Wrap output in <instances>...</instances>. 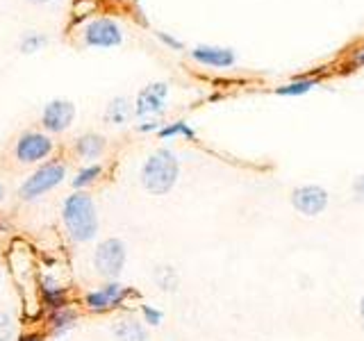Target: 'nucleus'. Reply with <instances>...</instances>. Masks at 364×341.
Listing matches in <instances>:
<instances>
[{
  "label": "nucleus",
  "mask_w": 364,
  "mask_h": 341,
  "mask_svg": "<svg viewBox=\"0 0 364 341\" xmlns=\"http://www.w3.org/2000/svg\"><path fill=\"white\" fill-rule=\"evenodd\" d=\"M62 221L68 237L77 244H87L98 232V212L94 198L85 191H75L62 205Z\"/></svg>",
  "instance_id": "1"
},
{
  "label": "nucleus",
  "mask_w": 364,
  "mask_h": 341,
  "mask_svg": "<svg viewBox=\"0 0 364 341\" xmlns=\"http://www.w3.org/2000/svg\"><path fill=\"white\" fill-rule=\"evenodd\" d=\"M141 187L151 196H166L180 178V159L168 148H159L141 166Z\"/></svg>",
  "instance_id": "2"
},
{
  "label": "nucleus",
  "mask_w": 364,
  "mask_h": 341,
  "mask_svg": "<svg viewBox=\"0 0 364 341\" xmlns=\"http://www.w3.org/2000/svg\"><path fill=\"white\" fill-rule=\"evenodd\" d=\"M66 178V166L62 162H48L41 164L34 173L23 182L18 189V196L23 200H37L43 193L53 191L55 187H60Z\"/></svg>",
  "instance_id": "3"
},
{
  "label": "nucleus",
  "mask_w": 364,
  "mask_h": 341,
  "mask_svg": "<svg viewBox=\"0 0 364 341\" xmlns=\"http://www.w3.org/2000/svg\"><path fill=\"white\" fill-rule=\"evenodd\" d=\"M125 259H128V248L117 237L102 239V242L96 246L94 253V269L100 278L105 280H119V276L123 273Z\"/></svg>",
  "instance_id": "4"
},
{
  "label": "nucleus",
  "mask_w": 364,
  "mask_h": 341,
  "mask_svg": "<svg viewBox=\"0 0 364 341\" xmlns=\"http://www.w3.org/2000/svg\"><path fill=\"white\" fill-rule=\"evenodd\" d=\"M328 202L330 196L321 185H301L291 191V207L307 219L323 214L328 210Z\"/></svg>",
  "instance_id": "5"
},
{
  "label": "nucleus",
  "mask_w": 364,
  "mask_h": 341,
  "mask_svg": "<svg viewBox=\"0 0 364 341\" xmlns=\"http://www.w3.org/2000/svg\"><path fill=\"white\" fill-rule=\"evenodd\" d=\"M130 296V289H125L119 280H107L100 289L89 291L85 296V305L91 312H109L119 307Z\"/></svg>",
  "instance_id": "6"
},
{
  "label": "nucleus",
  "mask_w": 364,
  "mask_h": 341,
  "mask_svg": "<svg viewBox=\"0 0 364 341\" xmlns=\"http://www.w3.org/2000/svg\"><path fill=\"white\" fill-rule=\"evenodd\" d=\"M53 153V139L41 132H26L16 141V159L23 164H37Z\"/></svg>",
  "instance_id": "7"
},
{
  "label": "nucleus",
  "mask_w": 364,
  "mask_h": 341,
  "mask_svg": "<svg viewBox=\"0 0 364 341\" xmlns=\"http://www.w3.org/2000/svg\"><path fill=\"white\" fill-rule=\"evenodd\" d=\"M121 28L112 18H94L85 28V43L91 48H114V45H121Z\"/></svg>",
  "instance_id": "8"
},
{
  "label": "nucleus",
  "mask_w": 364,
  "mask_h": 341,
  "mask_svg": "<svg viewBox=\"0 0 364 341\" xmlns=\"http://www.w3.org/2000/svg\"><path fill=\"white\" fill-rule=\"evenodd\" d=\"M166 96H168V85L166 82H153L139 91L134 102V114L139 119L148 117H159L166 107Z\"/></svg>",
  "instance_id": "9"
},
{
  "label": "nucleus",
  "mask_w": 364,
  "mask_h": 341,
  "mask_svg": "<svg viewBox=\"0 0 364 341\" xmlns=\"http://www.w3.org/2000/svg\"><path fill=\"white\" fill-rule=\"evenodd\" d=\"M75 121V105L71 100L55 98L41 112V125L48 132H64Z\"/></svg>",
  "instance_id": "10"
},
{
  "label": "nucleus",
  "mask_w": 364,
  "mask_h": 341,
  "mask_svg": "<svg viewBox=\"0 0 364 341\" xmlns=\"http://www.w3.org/2000/svg\"><path fill=\"white\" fill-rule=\"evenodd\" d=\"M191 57L203 66L228 68L235 64V53L230 48H216V45H198L191 50Z\"/></svg>",
  "instance_id": "11"
},
{
  "label": "nucleus",
  "mask_w": 364,
  "mask_h": 341,
  "mask_svg": "<svg viewBox=\"0 0 364 341\" xmlns=\"http://www.w3.org/2000/svg\"><path fill=\"white\" fill-rule=\"evenodd\" d=\"M112 335H114V341H148L146 323L134 316L119 318V321L112 325Z\"/></svg>",
  "instance_id": "12"
},
{
  "label": "nucleus",
  "mask_w": 364,
  "mask_h": 341,
  "mask_svg": "<svg viewBox=\"0 0 364 341\" xmlns=\"http://www.w3.org/2000/svg\"><path fill=\"white\" fill-rule=\"evenodd\" d=\"M105 136L102 134H96V132H89V134H82L80 139L75 141V153L87 159V162H94L98 159L102 153H105Z\"/></svg>",
  "instance_id": "13"
},
{
  "label": "nucleus",
  "mask_w": 364,
  "mask_h": 341,
  "mask_svg": "<svg viewBox=\"0 0 364 341\" xmlns=\"http://www.w3.org/2000/svg\"><path fill=\"white\" fill-rule=\"evenodd\" d=\"M41 296H43V303L50 307V310H62L66 307V291L64 287H60L55 280L50 278H43L41 280Z\"/></svg>",
  "instance_id": "14"
},
{
  "label": "nucleus",
  "mask_w": 364,
  "mask_h": 341,
  "mask_svg": "<svg viewBox=\"0 0 364 341\" xmlns=\"http://www.w3.org/2000/svg\"><path fill=\"white\" fill-rule=\"evenodd\" d=\"M132 117V105L128 98H114L105 109V121L112 125H123Z\"/></svg>",
  "instance_id": "15"
},
{
  "label": "nucleus",
  "mask_w": 364,
  "mask_h": 341,
  "mask_svg": "<svg viewBox=\"0 0 364 341\" xmlns=\"http://www.w3.org/2000/svg\"><path fill=\"white\" fill-rule=\"evenodd\" d=\"M75 323H77V314L73 310H68V307H62V310H53V314H50V328H53L55 337L66 335Z\"/></svg>",
  "instance_id": "16"
},
{
  "label": "nucleus",
  "mask_w": 364,
  "mask_h": 341,
  "mask_svg": "<svg viewBox=\"0 0 364 341\" xmlns=\"http://www.w3.org/2000/svg\"><path fill=\"white\" fill-rule=\"evenodd\" d=\"M159 139H173V136H185V139H193L196 132H193L185 121H176V123H168L164 128L157 130Z\"/></svg>",
  "instance_id": "17"
},
{
  "label": "nucleus",
  "mask_w": 364,
  "mask_h": 341,
  "mask_svg": "<svg viewBox=\"0 0 364 341\" xmlns=\"http://www.w3.org/2000/svg\"><path fill=\"white\" fill-rule=\"evenodd\" d=\"M102 175V166L100 164H91V166H85L82 170H77V175L73 178V187L80 191V189H87L89 185H94V182Z\"/></svg>",
  "instance_id": "18"
},
{
  "label": "nucleus",
  "mask_w": 364,
  "mask_h": 341,
  "mask_svg": "<svg viewBox=\"0 0 364 341\" xmlns=\"http://www.w3.org/2000/svg\"><path fill=\"white\" fill-rule=\"evenodd\" d=\"M314 87H316V80L307 77V80H296V82H289V85H284V87H278V89H276V94H278V96H303V94H307V91H312Z\"/></svg>",
  "instance_id": "19"
},
{
  "label": "nucleus",
  "mask_w": 364,
  "mask_h": 341,
  "mask_svg": "<svg viewBox=\"0 0 364 341\" xmlns=\"http://www.w3.org/2000/svg\"><path fill=\"white\" fill-rule=\"evenodd\" d=\"M155 282L159 284V289L173 291L178 289V273L173 266H157L155 269Z\"/></svg>",
  "instance_id": "20"
},
{
  "label": "nucleus",
  "mask_w": 364,
  "mask_h": 341,
  "mask_svg": "<svg viewBox=\"0 0 364 341\" xmlns=\"http://www.w3.org/2000/svg\"><path fill=\"white\" fill-rule=\"evenodd\" d=\"M141 316H144V323L153 325V328L162 325V321H164V314L153 305H141Z\"/></svg>",
  "instance_id": "21"
},
{
  "label": "nucleus",
  "mask_w": 364,
  "mask_h": 341,
  "mask_svg": "<svg viewBox=\"0 0 364 341\" xmlns=\"http://www.w3.org/2000/svg\"><path fill=\"white\" fill-rule=\"evenodd\" d=\"M41 45H46V37H41V34H28V37L21 41V50L30 55V53L41 50Z\"/></svg>",
  "instance_id": "22"
},
{
  "label": "nucleus",
  "mask_w": 364,
  "mask_h": 341,
  "mask_svg": "<svg viewBox=\"0 0 364 341\" xmlns=\"http://www.w3.org/2000/svg\"><path fill=\"white\" fill-rule=\"evenodd\" d=\"M11 339H14V318L0 312V341H11Z\"/></svg>",
  "instance_id": "23"
},
{
  "label": "nucleus",
  "mask_w": 364,
  "mask_h": 341,
  "mask_svg": "<svg viewBox=\"0 0 364 341\" xmlns=\"http://www.w3.org/2000/svg\"><path fill=\"white\" fill-rule=\"evenodd\" d=\"M353 198H355L358 202H364V175H358L355 180H353Z\"/></svg>",
  "instance_id": "24"
},
{
  "label": "nucleus",
  "mask_w": 364,
  "mask_h": 341,
  "mask_svg": "<svg viewBox=\"0 0 364 341\" xmlns=\"http://www.w3.org/2000/svg\"><path fill=\"white\" fill-rule=\"evenodd\" d=\"M157 37H159V39H162V41H164L166 45H171V48H176V50H182V43H180L178 39H173V37H168V34H164V32H159V34H157Z\"/></svg>",
  "instance_id": "25"
},
{
  "label": "nucleus",
  "mask_w": 364,
  "mask_h": 341,
  "mask_svg": "<svg viewBox=\"0 0 364 341\" xmlns=\"http://www.w3.org/2000/svg\"><path fill=\"white\" fill-rule=\"evenodd\" d=\"M139 130L141 132H155V130H159V123H144V125H139Z\"/></svg>",
  "instance_id": "26"
},
{
  "label": "nucleus",
  "mask_w": 364,
  "mask_h": 341,
  "mask_svg": "<svg viewBox=\"0 0 364 341\" xmlns=\"http://www.w3.org/2000/svg\"><path fill=\"white\" fill-rule=\"evenodd\" d=\"M18 341H41V335H34V332L32 335H23Z\"/></svg>",
  "instance_id": "27"
},
{
  "label": "nucleus",
  "mask_w": 364,
  "mask_h": 341,
  "mask_svg": "<svg viewBox=\"0 0 364 341\" xmlns=\"http://www.w3.org/2000/svg\"><path fill=\"white\" fill-rule=\"evenodd\" d=\"M355 64H364V48H360L355 53Z\"/></svg>",
  "instance_id": "28"
},
{
  "label": "nucleus",
  "mask_w": 364,
  "mask_h": 341,
  "mask_svg": "<svg viewBox=\"0 0 364 341\" xmlns=\"http://www.w3.org/2000/svg\"><path fill=\"white\" fill-rule=\"evenodd\" d=\"M360 318H362V323H364V296L360 298Z\"/></svg>",
  "instance_id": "29"
},
{
  "label": "nucleus",
  "mask_w": 364,
  "mask_h": 341,
  "mask_svg": "<svg viewBox=\"0 0 364 341\" xmlns=\"http://www.w3.org/2000/svg\"><path fill=\"white\" fill-rule=\"evenodd\" d=\"M30 3H34V5H46V3H50V0H30Z\"/></svg>",
  "instance_id": "30"
},
{
  "label": "nucleus",
  "mask_w": 364,
  "mask_h": 341,
  "mask_svg": "<svg viewBox=\"0 0 364 341\" xmlns=\"http://www.w3.org/2000/svg\"><path fill=\"white\" fill-rule=\"evenodd\" d=\"M3 196H5V189H3V185H0V200H3Z\"/></svg>",
  "instance_id": "31"
}]
</instances>
